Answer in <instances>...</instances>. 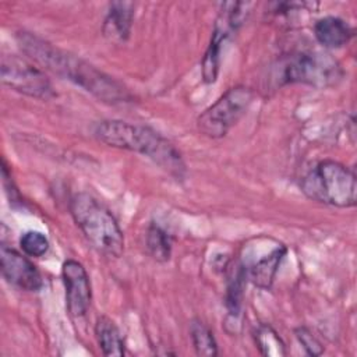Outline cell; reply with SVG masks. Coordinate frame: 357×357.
Wrapping results in <instances>:
<instances>
[{
  "mask_svg": "<svg viewBox=\"0 0 357 357\" xmlns=\"http://www.w3.org/2000/svg\"><path fill=\"white\" fill-rule=\"evenodd\" d=\"M17 42L21 50L43 68L74 82L99 100L112 105L130 102V92L119 81L81 57L61 50L25 31L17 33Z\"/></svg>",
  "mask_w": 357,
  "mask_h": 357,
  "instance_id": "1",
  "label": "cell"
},
{
  "mask_svg": "<svg viewBox=\"0 0 357 357\" xmlns=\"http://www.w3.org/2000/svg\"><path fill=\"white\" fill-rule=\"evenodd\" d=\"M93 134L98 141L109 146L149 158L176 178H183L185 174V163L177 148L148 126L105 120L96 124Z\"/></svg>",
  "mask_w": 357,
  "mask_h": 357,
  "instance_id": "2",
  "label": "cell"
},
{
  "mask_svg": "<svg viewBox=\"0 0 357 357\" xmlns=\"http://www.w3.org/2000/svg\"><path fill=\"white\" fill-rule=\"evenodd\" d=\"M75 225L88 243L100 254L119 258L124 251V236L113 213L88 192H78L70 202Z\"/></svg>",
  "mask_w": 357,
  "mask_h": 357,
  "instance_id": "3",
  "label": "cell"
},
{
  "mask_svg": "<svg viewBox=\"0 0 357 357\" xmlns=\"http://www.w3.org/2000/svg\"><path fill=\"white\" fill-rule=\"evenodd\" d=\"M301 191L315 202L351 208L357 201L356 174L340 162L321 160L303 177Z\"/></svg>",
  "mask_w": 357,
  "mask_h": 357,
  "instance_id": "4",
  "label": "cell"
},
{
  "mask_svg": "<svg viewBox=\"0 0 357 357\" xmlns=\"http://www.w3.org/2000/svg\"><path fill=\"white\" fill-rule=\"evenodd\" d=\"M343 73L335 59L319 52H297L282 60L276 67L279 85L307 84L318 88L336 84Z\"/></svg>",
  "mask_w": 357,
  "mask_h": 357,
  "instance_id": "5",
  "label": "cell"
},
{
  "mask_svg": "<svg viewBox=\"0 0 357 357\" xmlns=\"http://www.w3.org/2000/svg\"><path fill=\"white\" fill-rule=\"evenodd\" d=\"M254 99V91L245 85L227 89L213 105L205 109L197 119L201 134L209 138L225 137L233 126L247 113Z\"/></svg>",
  "mask_w": 357,
  "mask_h": 357,
  "instance_id": "6",
  "label": "cell"
},
{
  "mask_svg": "<svg viewBox=\"0 0 357 357\" xmlns=\"http://www.w3.org/2000/svg\"><path fill=\"white\" fill-rule=\"evenodd\" d=\"M250 6L251 4L248 3L238 1H227L220 4V11L215 21L209 45L201 60V74L205 84H213L218 79L222 50L230 36L247 18Z\"/></svg>",
  "mask_w": 357,
  "mask_h": 357,
  "instance_id": "7",
  "label": "cell"
},
{
  "mask_svg": "<svg viewBox=\"0 0 357 357\" xmlns=\"http://www.w3.org/2000/svg\"><path fill=\"white\" fill-rule=\"evenodd\" d=\"M0 77L4 85L26 96L42 100L56 96V91L46 74L28 60L15 54H4L1 57Z\"/></svg>",
  "mask_w": 357,
  "mask_h": 357,
  "instance_id": "8",
  "label": "cell"
},
{
  "mask_svg": "<svg viewBox=\"0 0 357 357\" xmlns=\"http://www.w3.org/2000/svg\"><path fill=\"white\" fill-rule=\"evenodd\" d=\"M0 269L3 278L21 290L38 291L43 286L42 275L33 262L6 244L0 247Z\"/></svg>",
  "mask_w": 357,
  "mask_h": 357,
  "instance_id": "9",
  "label": "cell"
},
{
  "mask_svg": "<svg viewBox=\"0 0 357 357\" xmlns=\"http://www.w3.org/2000/svg\"><path fill=\"white\" fill-rule=\"evenodd\" d=\"M61 276L66 286V303L68 312L75 317H84L91 304V283L84 265L75 259L64 261Z\"/></svg>",
  "mask_w": 357,
  "mask_h": 357,
  "instance_id": "10",
  "label": "cell"
},
{
  "mask_svg": "<svg viewBox=\"0 0 357 357\" xmlns=\"http://www.w3.org/2000/svg\"><path fill=\"white\" fill-rule=\"evenodd\" d=\"M134 3L112 1L103 20V33L116 42H126L134 21Z\"/></svg>",
  "mask_w": 357,
  "mask_h": 357,
  "instance_id": "11",
  "label": "cell"
},
{
  "mask_svg": "<svg viewBox=\"0 0 357 357\" xmlns=\"http://www.w3.org/2000/svg\"><path fill=\"white\" fill-rule=\"evenodd\" d=\"M354 31L344 20L333 15L319 18L314 24V36L319 45L328 49L343 47L353 38Z\"/></svg>",
  "mask_w": 357,
  "mask_h": 357,
  "instance_id": "12",
  "label": "cell"
},
{
  "mask_svg": "<svg viewBox=\"0 0 357 357\" xmlns=\"http://www.w3.org/2000/svg\"><path fill=\"white\" fill-rule=\"evenodd\" d=\"M226 268H227V279H226L225 305L227 310V319H231L234 322L238 319L243 308L247 268H244V265L240 262H233L231 265H226Z\"/></svg>",
  "mask_w": 357,
  "mask_h": 357,
  "instance_id": "13",
  "label": "cell"
},
{
  "mask_svg": "<svg viewBox=\"0 0 357 357\" xmlns=\"http://www.w3.org/2000/svg\"><path fill=\"white\" fill-rule=\"evenodd\" d=\"M286 252L287 248L284 245L276 247L271 254L265 255L247 269V278L259 289H271Z\"/></svg>",
  "mask_w": 357,
  "mask_h": 357,
  "instance_id": "14",
  "label": "cell"
},
{
  "mask_svg": "<svg viewBox=\"0 0 357 357\" xmlns=\"http://www.w3.org/2000/svg\"><path fill=\"white\" fill-rule=\"evenodd\" d=\"M95 336L105 356H124V340L117 325L109 317H99L95 324Z\"/></svg>",
  "mask_w": 357,
  "mask_h": 357,
  "instance_id": "15",
  "label": "cell"
},
{
  "mask_svg": "<svg viewBox=\"0 0 357 357\" xmlns=\"http://www.w3.org/2000/svg\"><path fill=\"white\" fill-rule=\"evenodd\" d=\"M145 244L149 255L158 262H167L172 255V237L156 223H151L146 229Z\"/></svg>",
  "mask_w": 357,
  "mask_h": 357,
  "instance_id": "16",
  "label": "cell"
},
{
  "mask_svg": "<svg viewBox=\"0 0 357 357\" xmlns=\"http://www.w3.org/2000/svg\"><path fill=\"white\" fill-rule=\"evenodd\" d=\"M190 336H191L194 350L198 356H202V357L218 356V343L213 336V332L201 319L191 321Z\"/></svg>",
  "mask_w": 357,
  "mask_h": 357,
  "instance_id": "17",
  "label": "cell"
},
{
  "mask_svg": "<svg viewBox=\"0 0 357 357\" xmlns=\"http://www.w3.org/2000/svg\"><path fill=\"white\" fill-rule=\"evenodd\" d=\"M254 340L264 356H286V347L278 332L268 324H259L254 329Z\"/></svg>",
  "mask_w": 357,
  "mask_h": 357,
  "instance_id": "18",
  "label": "cell"
},
{
  "mask_svg": "<svg viewBox=\"0 0 357 357\" xmlns=\"http://www.w3.org/2000/svg\"><path fill=\"white\" fill-rule=\"evenodd\" d=\"M49 240L47 237L36 230H29L25 231L21 237H20V247L22 250V252L28 257H42L49 250Z\"/></svg>",
  "mask_w": 357,
  "mask_h": 357,
  "instance_id": "19",
  "label": "cell"
},
{
  "mask_svg": "<svg viewBox=\"0 0 357 357\" xmlns=\"http://www.w3.org/2000/svg\"><path fill=\"white\" fill-rule=\"evenodd\" d=\"M296 333V337L297 340L300 342L301 347L304 349V351L308 354V356H312V357H317L319 354L324 353V346L322 343L317 339V336L305 326H300L294 331Z\"/></svg>",
  "mask_w": 357,
  "mask_h": 357,
  "instance_id": "20",
  "label": "cell"
}]
</instances>
